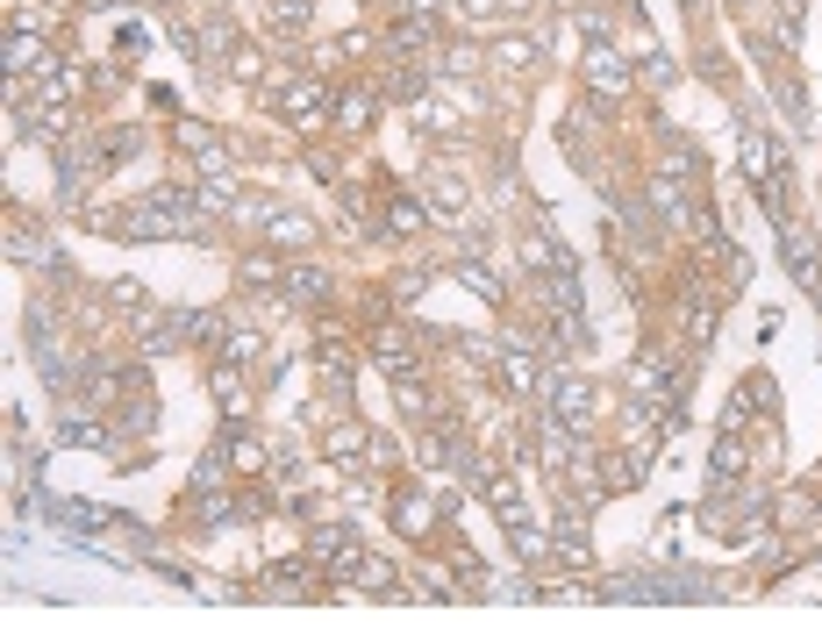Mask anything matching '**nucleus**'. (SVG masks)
<instances>
[{"instance_id":"obj_1","label":"nucleus","mask_w":822,"mask_h":643,"mask_svg":"<svg viewBox=\"0 0 822 643\" xmlns=\"http://www.w3.org/2000/svg\"><path fill=\"white\" fill-rule=\"evenodd\" d=\"M108 236H144V243L201 236V201H193V187H158V193H144L136 208L108 214Z\"/></svg>"},{"instance_id":"obj_2","label":"nucleus","mask_w":822,"mask_h":643,"mask_svg":"<svg viewBox=\"0 0 822 643\" xmlns=\"http://www.w3.org/2000/svg\"><path fill=\"white\" fill-rule=\"evenodd\" d=\"M780 257H787V272H794V280L809 286V301L822 308V251H815L809 222H794V214H787V222H780Z\"/></svg>"},{"instance_id":"obj_3","label":"nucleus","mask_w":822,"mask_h":643,"mask_svg":"<svg viewBox=\"0 0 822 643\" xmlns=\"http://www.w3.org/2000/svg\"><path fill=\"white\" fill-rule=\"evenodd\" d=\"M544 393H551V415L566 422L572 436H587V429H593V415H601V393H593L587 379H551Z\"/></svg>"},{"instance_id":"obj_4","label":"nucleus","mask_w":822,"mask_h":643,"mask_svg":"<svg viewBox=\"0 0 822 643\" xmlns=\"http://www.w3.org/2000/svg\"><path fill=\"white\" fill-rule=\"evenodd\" d=\"M500 387L508 393H537V387H551V379H544V365H537V344H529V336H508V344H500Z\"/></svg>"},{"instance_id":"obj_5","label":"nucleus","mask_w":822,"mask_h":643,"mask_svg":"<svg viewBox=\"0 0 822 643\" xmlns=\"http://www.w3.org/2000/svg\"><path fill=\"white\" fill-rule=\"evenodd\" d=\"M630 387L651 393V401H679V393H687V387H679V358H673V350H644V358L630 365Z\"/></svg>"},{"instance_id":"obj_6","label":"nucleus","mask_w":822,"mask_h":643,"mask_svg":"<svg viewBox=\"0 0 822 643\" xmlns=\"http://www.w3.org/2000/svg\"><path fill=\"white\" fill-rule=\"evenodd\" d=\"M280 115L294 122V129H315V122H329V86H323V80H294V86H280Z\"/></svg>"},{"instance_id":"obj_7","label":"nucleus","mask_w":822,"mask_h":643,"mask_svg":"<svg viewBox=\"0 0 822 643\" xmlns=\"http://www.w3.org/2000/svg\"><path fill=\"white\" fill-rule=\"evenodd\" d=\"M280 301H286V308H323V301H329V272L323 265H286L280 272Z\"/></svg>"},{"instance_id":"obj_8","label":"nucleus","mask_w":822,"mask_h":643,"mask_svg":"<svg viewBox=\"0 0 822 643\" xmlns=\"http://www.w3.org/2000/svg\"><path fill=\"white\" fill-rule=\"evenodd\" d=\"M308 558H315V565H337V572H351L358 536L344 529V523H315V529H308Z\"/></svg>"},{"instance_id":"obj_9","label":"nucleus","mask_w":822,"mask_h":643,"mask_svg":"<svg viewBox=\"0 0 822 643\" xmlns=\"http://www.w3.org/2000/svg\"><path fill=\"white\" fill-rule=\"evenodd\" d=\"M587 86L601 94V107H615L622 94H630V65H622V51H593L587 57Z\"/></svg>"},{"instance_id":"obj_10","label":"nucleus","mask_w":822,"mask_h":643,"mask_svg":"<svg viewBox=\"0 0 822 643\" xmlns=\"http://www.w3.org/2000/svg\"><path fill=\"white\" fill-rule=\"evenodd\" d=\"M179 150L201 158V172H230V150H222V136L208 122H179Z\"/></svg>"},{"instance_id":"obj_11","label":"nucleus","mask_w":822,"mask_h":643,"mask_svg":"<svg viewBox=\"0 0 822 643\" xmlns=\"http://www.w3.org/2000/svg\"><path fill=\"white\" fill-rule=\"evenodd\" d=\"M523 257H529V272H544V280H580V265L566 257V243H558V236H544V229L523 243Z\"/></svg>"},{"instance_id":"obj_12","label":"nucleus","mask_w":822,"mask_h":643,"mask_svg":"<svg viewBox=\"0 0 822 643\" xmlns=\"http://www.w3.org/2000/svg\"><path fill=\"white\" fill-rule=\"evenodd\" d=\"M351 587L379 593V601H408V587H401V579H393V565H387V558H365V550L351 558Z\"/></svg>"},{"instance_id":"obj_13","label":"nucleus","mask_w":822,"mask_h":643,"mask_svg":"<svg viewBox=\"0 0 822 643\" xmlns=\"http://www.w3.org/2000/svg\"><path fill=\"white\" fill-rule=\"evenodd\" d=\"M372 358H379V372H393V379H415V344H408L401 329H379V336H372Z\"/></svg>"},{"instance_id":"obj_14","label":"nucleus","mask_w":822,"mask_h":643,"mask_svg":"<svg viewBox=\"0 0 822 643\" xmlns=\"http://www.w3.org/2000/svg\"><path fill=\"white\" fill-rule=\"evenodd\" d=\"M393 529H401V536H430V529H436V508L415 494V486H401V494H393Z\"/></svg>"},{"instance_id":"obj_15","label":"nucleus","mask_w":822,"mask_h":643,"mask_svg":"<svg viewBox=\"0 0 822 643\" xmlns=\"http://www.w3.org/2000/svg\"><path fill=\"white\" fill-rule=\"evenodd\" d=\"M737 479H744V443L723 429V443H715V465H708V494H729Z\"/></svg>"},{"instance_id":"obj_16","label":"nucleus","mask_w":822,"mask_h":643,"mask_svg":"<svg viewBox=\"0 0 822 643\" xmlns=\"http://www.w3.org/2000/svg\"><path fill=\"white\" fill-rule=\"evenodd\" d=\"M215 393H222V415H243V408H251V379H243L236 358H215Z\"/></svg>"},{"instance_id":"obj_17","label":"nucleus","mask_w":822,"mask_h":643,"mask_svg":"<svg viewBox=\"0 0 822 643\" xmlns=\"http://www.w3.org/2000/svg\"><path fill=\"white\" fill-rule=\"evenodd\" d=\"M187 344V315H144V350L150 358H165V350Z\"/></svg>"},{"instance_id":"obj_18","label":"nucleus","mask_w":822,"mask_h":643,"mask_svg":"<svg viewBox=\"0 0 822 643\" xmlns=\"http://www.w3.org/2000/svg\"><path fill=\"white\" fill-rule=\"evenodd\" d=\"M265 222H272V229H265V236H272V243H280V251H301V243H308V236H315V222H308V214H294V208H272V214H265Z\"/></svg>"},{"instance_id":"obj_19","label":"nucleus","mask_w":822,"mask_h":643,"mask_svg":"<svg viewBox=\"0 0 822 643\" xmlns=\"http://www.w3.org/2000/svg\"><path fill=\"white\" fill-rule=\"evenodd\" d=\"M8 257H29V265H57V251L36 236V222H14V229H8Z\"/></svg>"},{"instance_id":"obj_20","label":"nucleus","mask_w":822,"mask_h":643,"mask_svg":"<svg viewBox=\"0 0 822 643\" xmlns=\"http://www.w3.org/2000/svg\"><path fill=\"white\" fill-rule=\"evenodd\" d=\"M372 122H379V94H365V86H358V94H344L337 101V129H372Z\"/></svg>"},{"instance_id":"obj_21","label":"nucleus","mask_w":822,"mask_h":643,"mask_svg":"<svg viewBox=\"0 0 822 643\" xmlns=\"http://www.w3.org/2000/svg\"><path fill=\"white\" fill-rule=\"evenodd\" d=\"M57 436H65V443H86V451H108V422H94V415H86V408H80V415H65V422H57Z\"/></svg>"},{"instance_id":"obj_22","label":"nucleus","mask_w":822,"mask_h":643,"mask_svg":"<svg viewBox=\"0 0 822 643\" xmlns=\"http://www.w3.org/2000/svg\"><path fill=\"white\" fill-rule=\"evenodd\" d=\"M451 280H459L465 294H479V301H508V286H500L486 265H472V257H465V265H451Z\"/></svg>"},{"instance_id":"obj_23","label":"nucleus","mask_w":822,"mask_h":643,"mask_svg":"<svg viewBox=\"0 0 822 643\" xmlns=\"http://www.w3.org/2000/svg\"><path fill=\"white\" fill-rule=\"evenodd\" d=\"M8 65H14V72H43L51 57H43V43L29 36V29H8Z\"/></svg>"},{"instance_id":"obj_24","label":"nucleus","mask_w":822,"mask_h":643,"mask_svg":"<svg viewBox=\"0 0 822 643\" xmlns=\"http://www.w3.org/2000/svg\"><path fill=\"white\" fill-rule=\"evenodd\" d=\"M422 229H430V208L422 201H393L387 208V236H422Z\"/></svg>"},{"instance_id":"obj_25","label":"nucleus","mask_w":822,"mask_h":643,"mask_svg":"<svg viewBox=\"0 0 822 643\" xmlns=\"http://www.w3.org/2000/svg\"><path fill=\"white\" fill-rule=\"evenodd\" d=\"M358 451H379V443H372V436H365V429H358V422H344V429H337V436H329V457H337V465H358Z\"/></svg>"},{"instance_id":"obj_26","label":"nucleus","mask_w":822,"mask_h":643,"mask_svg":"<svg viewBox=\"0 0 822 643\" xmlns=\"http://www.w3.org/2000/svg\"><path fill=\"white\" fill-rule=\"evenodd\" d=\"M715 315H723V308H715L708 294H687V344H708V336H715Z\"/></svg>"},{"instance_id":"obj_27","label":"nucleus","mask_w":822,"mask_h":643,"mask_svg":"<svg viewBox=\"0 0 822 643\" xmlns=\"http://www.w3.org/2000/svg\"><path fill=\"white\" fill-rule=\"evenodd\" d=\"M222 457H230V465H243V472H257V465H265V443L243 436V429H230V436H222Z\"/></svg>"},{"instance_id":"obj_28","label":"nucleus","mask_w":822,"mask_h":643,"mask_svg":"<svg viewBox=\"0 0 822 643\" xmlns=\"http://www.w3.org/2000/svg\"><path fill=\"white\" fill-rule=\"evenodd\" d=\"M265 593H272V601H301V593H308V579H301V565H272Z\"/></svg>"},{"instance_id":"obj_29","label":"nucleus","mask_w":822,"mask_h":643,"mask_svg":"<svg viewBox=\"0 0 822 643\" xmlns=\"http://www.w3.org/2000/svg\"><path fill=\"white\" fill-rule=\"evenodd\" d=\"M65 529H108V508H94V500H65Z\"/></svg>"},{"instance_id":"obj_30","label":"nucleus","mask_w":822,"mask_h":643,"mask_svg":"<svg viewBox=\"0 0 822 643\" xmlns=\"http://www.w3.org/2000/svg\"><path fill=\"white\" fill-rule=\"evenodd\" d=\"M215 350H222V358H236V365H251V358H257V350H265V344H257L251 329H222V344H215Z\"/></svg>"},{"instance_id":"obj_31","label":"nucleus","mask_w":822,"mask_h":643,"mask_svg":"<svg viewBox=\"0 0 822 643\" xmlns=\"http://www.w3.org/2000/svg\"><path fill=\"white\" fill-rule=\"evenodd\" d=\"M315 358H323V372H329V379H351V344H337V336H329V344L315 350Z\"/></svg>"},{"instance_id":"obj_32","label":"nucleus","mask_w":822,"mask_h":643,"mask_svg":"<svg viewBox=\"0 0 822 643\" xmlns=\"http://www.w3.org/2000/svg\"><path fill=\"white\" fill-rule=\"evenodd\" d=\"M430 193H436V208H444V214H459V208H465V179H451V172H436V187H430Z\"/></svg>"},{"instance_id":"obj_33","label":"nucleus","mask_w":822,"mask_h":643,"mask_svg":"<svg viewBox=\"0 0 822 643\" xmlns=\"http://www.w3.org/2000/svg\"><path fill=\"white\" fill-rule=\"evenodd\" d=\"M508 8H523V0H459L465 22H494V14H508Z\"/></svg>"},{"instance_id":"obj_34","label":"nucleus","mask_w":822,"mask_h":643,"mask_svg":"<svg viewBox=\"0 0 822 643\" xmlns=\"http://www.w3.org/2000/svg\"><path fill=\"white\" fill-rule=\"evenodd\" d=\"M272 14H280L286 29H301V22H308V14H315V0H272Z\"/></svg>"},{"instance_id":"obj_35","label":"nucleus","mask_w":822,"mask_h":643,"mask_svg":"<svg viewBox=\"0 0 822 643\" xmlns=\"http://www.w3.org/2000/svg\"><path fill=\"white\" fill-rule=\"evenodd\" d=\"M500 65H508V72H529V65H537V51H529V43H500Z\"/></svg>"},{"instance_id":"obj_36","label":"nucleus","mask_w":822,"mask_h":643,"mask_svg":"<svg viewBox=\"0 0 822 643\" xmlns=\"http://www.w3.org/2000/svg\"><path fill=\"white\" fill-rule=\"evenodd\" d=\"M644 80H651V86H673V65H665V57L651 51V57H644Z\"/></svg>"}]
</instances>
